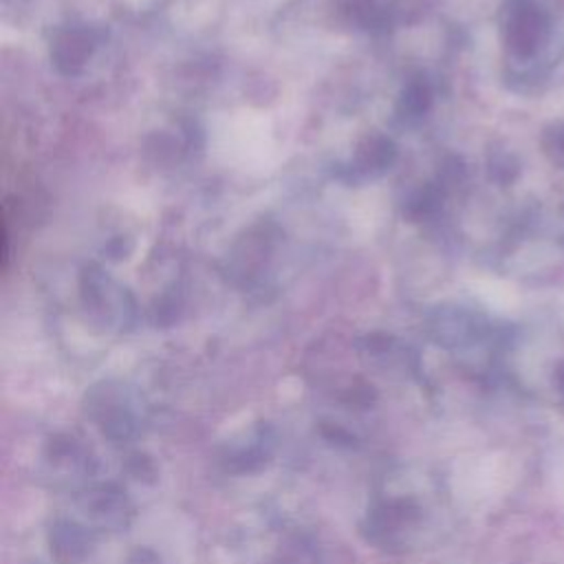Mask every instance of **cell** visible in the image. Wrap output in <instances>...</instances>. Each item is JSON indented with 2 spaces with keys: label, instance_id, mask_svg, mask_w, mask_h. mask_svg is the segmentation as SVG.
Returning <instances> with one entry per match:
<instances>
[{
  "label": "cell",
  "instance_id": "obj_1",
  "mask_svg": "<svg viewBox=\"0 0 564 564\" xmlns=\"http://www.w3.org/2000/svg\"><path fill=\"white\" fill-rule=\"evenodd\" d=\"M544 15L531 7V4H520L507 26V42L509 46L520 53V55H529L538 48V42L544 33Z\"/></svg>",
  "mask_w": 564,
  "mask_h": 564
},
{
  "label": "cell",
  "instance_id": "obj_2",
  "mask_svg": "<svg viewBox=\"0 0 564 564\" xmlns=\"http://www.w3.org/2000/svg\"><path fill=\"white\" fill-rule=\"evenodd\" d=\"M544 145H546V152L553 154L555 161H562V154H564V126H562V123L553 126V128L546 132Z\"/></svg>",
  "mask_w": 564,
  "mask_h": 564
}]
</instances>
